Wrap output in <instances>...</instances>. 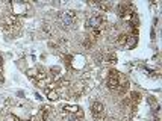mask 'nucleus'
I'll list each match as a JSON object with an SVG mask.
<instances>
[{"label": "nucleus", "instance_id": "f257e3e1", "mask_svg": "<svg viewBox=\"0 0 162 121\" xmlns=\"http://www.w3.org/2000/svg\"><path fill=\"white\" fill-rule=\"evenodd\" d=\"M58 18H59V23H61L62 27L71 29V27H74V24L77 23V12L73 11V9H70V11L61 12V14L58 15Z\"/></svg>", "mask_w": 162, "mask_h": 121}, {"label": "nucleus", "instance_id": "f03ea898", "mask_svg": "<svg viewBox=\"0 0 162 121\" xmlns=\"http://www.w3.org/2000/svg\"><path fill=\"white\" fill-rule=\"evenodd\" d=\"M120 80H121V74L115 70H111L109 74H108V80H106V85L111 91H117L118 86H120Z\"/></svg>", "mask_w": 162, "mask_h": 121}, {"label": "nucleus", "instance_id": "7ed1b4c3", "mask_svg": "<svg viewBox=\"0 0 162 121\" xmlns=\"http://www.w3.org/2000/svg\"><path fill=\"white\" fill-rule=\"evenodd\" d=\"M91 114L94 121H103L105 120V106L100 101H94L91 105Z\"/></svg>", "mask_w": 162, "mask_h": 121}, {"label": "nucleus", "instance_id": "20e7f679", "mask_svg": "<svg viewBox=\"0 0 162 121\" xmlns=\"http://www.w3.org/2000/svg\"><path fill=\"white\" fill-rule=\"evenodd\" d=\"M11 8H12V15L18 18L27 12V3H23V2H14L11 3Z\"/></svg>", "mask_w": 162, "mask_h": 121}, {"label": "nucleus", "instance_id": "39448f33", "mask_svg": "<svg viewBox=\"0 0 162 121\" xmlns=\"http://www.w3.org/2000/svg\"><path fill=\"white\" fill-rule=\"evenodd\" d=\"M136 44H138V38H136V37H129V35H127V40H126L124 47H127V48H133Z\"/></svg>", "mask_w": 162, "mask_h": 121}, {"label": "nucleus", "instance_id": "423d86ee", "mask_svg": "<svg viewBox=\"0 0 162 121\" xmlns=\"http://www.w3.org/2000/svg\"><path fill=\"white\" fill-rule=\"evenodd\" d=\"M126 40H127V34L121 32V34H118V35L115 37V44L121 47V45H124V44H126Z\"/></svg>", "mask_w": 162, "mask_h": 121}, {"label": "nucleus", "instance_id": "0eeeda50", "mask_svg": "<svg viewBox=\"0 0 162 121\" xmlns=\"http://www.w3.org/2000/svg\"><path fill=\"white\" fill-rule=\"evenodd\" d=\"M129 98H130L132 105L135 106L136 103H139V101H141V94H139V92H135V91H133V92L130 94V97H129Z\"/></svg>", "mask_w": 162, "mask_h": 121}, {"label": "nucleus", "instance_id": "6e6552de", "mask_svg": "<svg viewBox=\"0 0 162 121\" xmlns=\"http://www.w3.org/2000/svg\"><path fill=\"white\" fill-rule=\"evenodd\" d=\"M47 97H49V100H52V101L58 100V98H59V92H58V89H52V91H49V92H47Z\"/></svg>", "mask_w": 162, "mask_h": 121}, {"label": "nucleus", "instance_id": "1a4fd4ad", "mask_svg": "<svg viewBox=\"0 0 162 121\" xmlns=\"http://www.w3.org/2000/svg\"><path fill=\"white\" fill-rule=\"evenodd\" d=\"M103 59H105L108 64H115V62H117V56H115L114 53H108Z\"/></svg>", "mask_w": 162, "mask_h": 121}, {"label": "nucleus", "instance_id": "9d476101", "mask_svg": "<svg viewBox=\"0 0 162 121\" xmlns=\"http://www.w3.org/2000/svg\"><path fill=\"white\" fill-rule=\"evenodd\" d=\"M82 44H83V47H85V48H88V50H89V48L94 45V41H92L89 37H88V35H86V37L83 38V42H82Z\"/></svg>", "mask_w": 162, "mask_h": 121}, {"label": "nucleus", "instance_id": "9b49d317", "mask_svg": "<svg viewBox=\"0 0 162 121\" xmlns=\"http://www.w3.org/2000/svg\"><path fill=\"white\" fill-rule=\"evenodd\" d=\"M62 59H64L65 67L70 70V68H71V59H73V56H71V55H64V56H62Z\"/></svg>", "mask_w": 162, "mask_h": 121}, {"label": "nucleus", "instance_id": "f8f14e48", "mask_svg": "<svg viewBox=\"0 0 162 121\" xmlns=\"http://www.w3.org/2000/svg\"><path fill=\"white\" fill-rule=\"evenodd\" d=\"M41 30H42V32H44V34H45L47 37H50V35L53 34V30H52V27H50V26H49L47 23H44V24H42V27H41Z\"/></svg>", "mask_w": 162, "mask_h": 121}, {"label": "nucleus", "instance_id": "ddd939ff", "mask_svg": "<svg viewBox=\"0 0 162 121\" xmlns=\"http://www.w3.org/2000/svg\"><path fill=\"white\" fill-rule=\"evenodd\" d=\"M37 73H38V70H29V71H27V76L32 77V79H35V77H37Z\"/></svg>", "mask_w": 162, "mask_h": 121}, {"label": "nucleus", "instance_id": "4468645a", "mask_svg": "<svg viewBox=\"0 0 162 121\" xmlns=\"http://www.w3.org/2000/svg\"><path fill=\"white\" fill-rule=\"evenodd\" d=\"M155 121H159V120H155Z\"/></svg>", "mask_w": 162, "mask_h": 121}]
</instances>
